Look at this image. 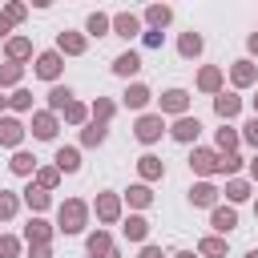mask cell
Returning <instances> with one entry per match:
<instances>
[{
	"mask_svg": "<svg viewBox=\"0 0 258 258\" xmlns=\"http://www.w3.org/2000/svg\"><path fill=\"white\" fill-rule=\"evenodd\" d=\"M177 48H181V56H198V52H202V36H198V32H185Z\"/></svg>",
	"mask_w": 258,
	"mask_h": 258,
	"instance_id": "19",
	"label": "cell"
},
{
	"mask_svg": "<svg viewBox=\"0 0 258 258\" xmlns=\"http://www.w3.org/2000/svg\"><path fill=\"white\" fill-rule=\"evenodd\" d=\"M198 85H202L206 93H214V89L222 85V73H218V69H202V77H198Z\"/></svg>",
	"mask_w": 258,
	"mask_h": 258,
	"instance_id": "25",
	"label": "cell"
},
{
	"mask_svg": "<svg viewBox=\"0 0 258 258\" xmlns=\"http://www.w3.org/2000/svg\"><path fill=\"white\" fill-rule=\"evenodd\" d=\"M250 81H254V64L250 60H238L234 64V85H250Z\"/></svg>",
	"mask_w": 258,
	"mask_h": 258,
	"instance_id": "24",
	"label": "cell"
},
{
	"mask_svg": "<svg viewBox=\"0 0 258 258\" xmlns=\"http://www.w3.org/2000/svg\"><path fill=\"white\" fill-rule=\"evenodd\" d=\"M185 105H189V93L185 89H169L161 97V113H185Z\"/></svg>",
	"mask_w": 258,
	"mask_h": 258,
	"instance_id": "3",
	"label": "cell"
},
{
	"mask_svg": "<svg viewBox=\"0 0 258 258\" xmlns=\"http://www.w3.org/2000/svg\"><path fill=\"white\" fill-rule=\"evenodd\" d=\"M250 52H258V32H254V36H250Z\"/></svg>",
	"mask_w": 258,
	"mask_h": 258,
	"instance_id": "49",
	"label": "cell"
},
{
	"mask_svg": "<svg viewBox=\"0 0 258 258\" xmlns=\"http://www.w3.org/2000/svg\"><path fill=\"white\" fill-rule=\"evenodd\" d=\"M145 230H149V226H145V218H129V222H125V238H129V242H141V238H145Z\"/></svg>",
	"mask_w": 258,
	"mask_h": 258,
	"instance_id": "21",
	"label": "cell"
},
{
	"mask_svg": "<svg viewBox=\"0 0 258 258\" xmlns=\"http://www.w3.org/2000/svg\"><path fill=\"white\" fill-rule=\"evenodd\" d=\"M64 117H69V121H85V105H77V101H73V105L64 109Z\"/></svg>",
	"mask_w": 258,
	"mask_h": 258,
	"instance_id": "43",
	"label": "cell"
},
{
	"mask_svg": "<svg viewBox=\"0 0 258 258\" xmlns=\"http://www.w3.org/2000/svg\"><path fill=\"white\" fill-rule=\"evenodd\" d=\"M12 105H16V109H32V93H28V89L12 93Z\"/></svg>",
	"mask_w": 258,
	"mask_h": 258,
	"instance_id": "39",
	"label": "cell"
},
{
	"mask_svg": "<svg viewBox=\"0 0 258 258\" xmlns=\"http://www.w3.org/2000/svg\"><path fill=\"white\" fill-rule=\"evenodd\" d=\"M137 69H141V56H137V52H121V56L113 60V73H121V77H133Z\"/></svg>",
	"mask_w": 258,
	"mask_h": 258,
	"instance_id": "9",
	"label": "cell"
},
{
	"mask_svg": "<svg viewBox=\"0 0 258 258\" xmlns=\"http://www.w3.org/2000/svg\"><path fill=\"white\" fill-rule=\"evenodd\" d=\"M234 145H238V133L234 129H218V149L222 153H234Z\"/></svg>",
	"mask_w": 258,
	"mask_h": 258,
	"instance_id": "30",
	"label": "cell"
},
{
	"mask_svg": "<svg viewBox=\"0 0 258 258\" xmlns=\"http://www.w3.org/2000/svg\"><path fill=\"white\" fill-rule=\"evenodd\" d=\"M226 198H230V202H246V198H250V185H246V181H230V185H226Z\"/></svg>",
	"mask_w": 258,
	"mask_h": 258,
	"instance_id": "32",
	"label": "cell"
},
{
	"mask_svg": "<svg viewBox=\"0 0 258 258\" xmlns=\"http://www.w3.org/2000/svg\"><path fill=\"white\" fill-rule=\"evenodd\" d=\"M145 101H149V89H145V85H129V93H125V105H129V109H141Z\"/></svg>",
	"mask_w": 258,
	"mask_h": 258,
	"instance_id": "18",
	"label": "cell"
},
{
	"mask_svg": "<svg viewBox=\"0 0 258 258\" xmlns=\"http://www.w3.org/2000/svg\"><path fill=\"white\" fill-rule=\"evenodd\" d=\"M198 129H202V125H198V117H177L173 137H177V141H194V137H198Z\"/></svg>",
	"mask_w": 258,
	"mask_h": 258,
	"instance_id": "10",
	"label": "cell"
},
{
	"mask_svg": "<svg viewBox=\"0 0 258 258\" xmlns=\"http://www.w3.org/2000/svg\"><path fill=\"white\" fill-rule=\"evenodd\" d=\"M12 214H16V198L0 189V218H12Z\"/></svg>",
	"mask_w": 258,
	"mask_h": 258,
	"instance_id": "38",
	"label": "cell"
},
{
	"mask_svg": "<svg viewBox=\"0 0 258 258\" xmlns=\"http://www.w3.org/2000/svg\"><path fill=\"white\" fill-rule=\"evenodd\" d=\"M109 24H113V20H109V16H101V12H93V16H89V32H93V36H105V28H109Z\"/></svg>",
	"mask_w": 258,
	"mask_h": 258,
	"instance_id": "33",
	"label": "cell"
},
{
	"mask_svg": "<svg viewBox=\"0 0 258 258\" xmlns=\"http://www.w3.org/2000/svg\"><path fill=\"white\" fill-rule=\"evenodd\" d=\"M214 198H218V189H214V185H206V181L189 189V202H194V206H214Z\"/></svg>",
	"mask_w": 258,
	"mask_h": 258,
	"instance_id": "17",
	"label": "cell"
},
{
	"mask_svg": "<svg viewBox=\"0 0 258 258\" xmlns=\"http://www.w3.org/2000/svg\"><path fill=\"white\" fill-rule=\"evenodd\" d=\"M4 20H8V24H12V20H24V4H8V8H4Z\"/></svg>",
	"mask_w": 258,
	"mask_h": 258,
	"instance_id": "41",
	"label": "cell"
},
{
	"mask_svg": "<svg viewBox=\"0 0 258 258\" xmlns=\"http://www.w3.org/2000/svg\"><path fill=\"white\" fill-rule=\"evenodd\" d=\"M93 113H97V125H105V121H109V113H113V105H109V101H97V105H93Z\"/></svg>",
	"mask_w": 258,
	"mask_h": 258,
	"instance_id": "40",
	"label": "cell"
},
{
	"mask_svg": "<svg viewBox=\"0 0 258 258\" xmlns=\"http://www.w3.org/2000/svg\"><path fill=\"white\" fill-rule=\"evenodd\" d=\"M0 109H4V97H0Z\"/></svg>",
	"mask_w": 258,
	"mask_h": 258,
	"instance_id": "53",
	"label": "cell"
},
{
	"mask_svg": "<svg viewBox=\"0 0 258 258\" xmlns=\"http://www.w3.org/2000/svg\"><path fill=\"white\" fill-rule=\"evenodd\" d=\"M141 258H161V250H157V246H145V250H141Z\"/></svg>",
	"mask_w": 258,
	"mask_h": 258,
	"instance_id": "46",
	"label": "cell"
},
{
	"mask_svg": "<svg viewBox=\"0 0 258 258\" xmlns=\"http://www.w3.org/2000/svg\"><path fill=\"white\" fill-rule=\"evenodd\" d=\"M189 165H194L198 173H214V169H222V157H218V153H210V149H194Z\"/></svg>",
	"mask_w": 258,
	"mask_h": 258,
	"instance_id": "2",
	"label": "cell"
},
{
	"mask_svg": "<svg viewBox=\"0 0 258 258\" xmlns=\"http://www.w3.org/2000/svg\"><path fill=\"white\" fill-rule=\"evenodd\" d=\"M16 81H20V64H16V60H8V64L0 69V85H16Z\"/></svg>",
	"mask_w": 258,
	"mask_h": 258,
	"instance_id": "34",
	"label": "cell"
},
{
	"mask_svg": "<svg viewBox=\"0 0 258 258\" xmlns=\"http://www.w3.org/2000/svg\"><path fill=\"white\" fill-rule=\"evenodd\" d=\"M32 258H48V246H32Z\"/></svg>",
	"mask_w": 258,
	"mask_h": 258,
	"instance_id": "47",
	"label": "cell"
},
{
	"mask_svg": "<svg viewBox=\"0 0 258 258\" xmlns=\"http://www.w3.org/2000/svg\"><path fill=\"white\" fill-rule=\"evenodd\" d=\"M113 28H117L121 36H133V32H141V20H137L133 12H121V16H113Z\"/></svg>",
	"mask_w": 258,
	"mask_h": 258,
	"instance_id": "11",
	"label": "cell"
},
{
	"mask_svg": "<svg viewBox=\"0 0 258 258\" xmlns=\"http://www.w3.org/2000/svg\"><path fill=\"white\" fill-rule=\"evenodd\" d=\"M198 250H202L206 258H222V254H226V242H222V238H202Z\"/></svg>",
	"mask_w": 258,
	"mask_h": 258,
	"instance_id": "22",
	"label": "cell"
},
{
	"mask_svg": "<svg viewBox=\"0 0 258 258\" xmlns=\"http://www.w3.org/2000/svg\"><path fill=\"white\" fill-rule=\"evenodd\" d=\"M105 141V125H89L85 129V145H101Z\"/></svg>",
	"mask_w": 258,
	"mask_h": 258,
	"instance_id": "35",
	"label": "cell"
},
{
	"mask_svg": "<svg viewBox=\"0 0 258 258\" xmlns=\"http://www.w3.org/2000/svg\"><path fill=\"white\" fill-rule=\"evenodd\" d=\"M141 177H149V181H153V177H161V161H157L153 153H145V157H141Z\"/></svg>",
	"mask_w": 258,
	"mask_h": 258,
	"instance_id": "26",
	"label": "cell"
},
{
	"mask_svg": "<svg viewBox=\"0 0 258 258\" xmlns=\"http://www.w3.org/2000/svg\"><path fill=\"white\" fill-rule=\"evenodd\" d=\"M246 258H258V250H250V254H246Z\"/></svg>",
	"mask_w": 258,
	"mask_h": 258,
	"instance_id": "52",
	"label": "cell"
},
{
	"mask_svg": "<svg viewBox=\"0 0 258 258\" xmlns=\"http://www.w3.org/2000/svg\"><path fill=\"white\" fill-rule=\"evenodd\" d=\"M60 48H64V52H85V40H81L77 32H60Z\"/></svg>",
	"mask_w": 258,
	"mask_h": 258,
	"instance_id": "29",
	"label": "cell"
},
{
	"mask_svg": "<svg viewBox=\"0 0 258 258\" xmlns=\"http://www.w3.org/2000/svg\"><path fill=\"white\" fill-rule=\"evenodd\" d=\"M234 226H238V214H234V210H226V206H218V210H214V230L230 234Z\"/></svg>",
	"mask_w": 258,
	"mask_h": 258,
	"instance_id": "13",
	"label": "cell"
},
{
	"mask_svg": "<svg viewBox=\"0 0 258 258\" xmlns=\"http://www.w3.org/2000/svg\"><path fill=\"white\" fill-rule=\"evenodd\" d=\"M149 198H153V194H149L145 185H133V189H129V202H133V206H149Z\"/></svg>",
	"mask_w": 258,
	"mask_h": 258,
	"instance_id": "36",
	"label": "cell"
},
{
	"mask_svg": "<svg viewBox=\"0 0 258 258\" xmlns=\"http://www.w3.org/2000/svg\"><path fill=\"white\" fill-rule=\"evenodd\" d=\"M32 165H36L32 153H16V157H12V173H32Z\"/></svg>",
	"mask_w": 258,
	"mask_h": 258,
	"instance_id": "31",
	"label": "cell"
},
{
	"mask_svg": "<svg viewBox=\"0 0 258 258\" xmlns=\"http://www.w3.org/2000/svg\"><path fill=\"white\" fill-rule=\"evenodd\" d=\"M28 52H32V44H28L24 36H16V40H8V56H12V60H24Z\"/></svg>",
	"mask_w": 258,
	"mask_h": 258,
	"instance_id": "23",
	"label": "cell"
},
{
	"mask_svg": "<svg viewBox=\"0 0 258 258\" xmlns=\"http://www.w3.org/2000/svg\"><path fill=\"white\" fill-rule=\"evenodd\" d=\"M169 16H173V12H169L165 4H153V8L145 12V20H149V24H169Z\"/></svg>",
	"mask_w": 258,
	"mask_h": 258,
	"instance_id": "28",
	"label": "cell"
},
{
	"mask_svg": "<svg viewBox=\"0 0 258 258\" xmlns=\"http://www.w3.org/2000/svg\"><path fill=\"white\" fill-rule=\"evenodd\" d=\"M32 133H36L40 141H48V137L56 133V117H52V113H36V117H32Z\"/></svg>",
	"mask_w": 258,
	"mask_h": 258,
	"instance_id": "8",
	"label": "cell"
},
{
	"mask_svg": "<svg viewBox=\"0 0 258 258\" xmlns=\"http://www.w3.org/2000/svg\"><path fill=\"white\" fill-rule=\"evenodd\" d=\"M89 254L93 258H117V246L109 242V234H93L89 238Z\"/></svg>",
	"mask_w": 258,
	"mask_h": 258,
	"instance_id": "6",
	"label": "cell"
},
{
	"mask_svg": "<svg viewBox=\"0 0 258 258\" xmlns=\"http://www.w3.org/2000/svg\"><path fill=\"white\" fill-rule=\"evenodd\" d=\"M161 129H165V125H161V117H153V113L137 121V137H141V141H157V137H161Z\"/></svg>",
	"mask_w": 258,
	"mask_h": 258,
	"instance_id": "4",
	"label": "cell"
},
{
	"mask_svg": "<svg viewBox=\"0 0 258 258\" xmlns=\"http://www.w3.org/2000/svg\"><path fill=\"white\" fill-rule=\"evenodd\" d=\"M0 36H8V20L4 16H0Z\"/></svg>",
	"mask_w": 258,
	"mask_h": 258,
	"instance_id": "48",
	"label": "cell"
},
{
	"mask_svg": "<svg viewBox=\"0 0 258 258\" xmlns=\"http://www.w3.org/2000/svg\"><path fill=\"white\" fill-rule=\"evenodd\" d=\"M20 137H24V125L12 121V117H4L0 121V145H20Z\"/></svg>",
	"mask_w": 258,
	"mask_h": 258,
	"instance_id": "5",
	"label": "cell"
},
{
	"mask_svg": "<svg viewBox=\"0 0 258 258\" xmlns=\"http://www.w3.org/2000/svg\"><path fill=\"white\" fill-rule=\"evenodd\" d=\"M254 109H258V97H254Z\"/></svg>",
	"mask_w": 258,
	"mask_h": 258,
	"instance_id": "54",
	"label": "cell"
},
{
	"mask_svg": "<svg viewBox=\"0 0 258 258\" xmlns=\"http://www.w3.org/2000/svg\"><path fill=\"white\" fill-rule=\"evenodd\" d=\"M20 254V242L16 238H0V258H16Z\"/></svg>",
	"mask_w": 258,
	"mask_h": 258,
	"instance_id": "37",
	"label": "cell"
},
{
	"mask_svg": "<svg viewBox=\"0 0 258 258\" xmlns=\"http://www.w3.org/2000/svg\"><path fill=\"white\" fill-rule=\"evenodd\" d=\"M24 198H28V206H32V210H44V206H48V189H40V185H36V189L28 185V189H24Z\"/></svg>",
	"mask_w": 258,
	"mask_h": 258,
	"instance_id": "27",
	"label": "cell"
},
{
	"mask_svg": "<svg viewBox=\"0 0 258 258\" xmlns=\"http://www.w3.org/2000/svg\"><path fill=\"white\" fill-rule=\"evenodd\" d=\"M48 105H52V109H69V105H73V93H69L64 85H56V89L48 93Z\"/></svg>",
	"mask_w": 258,
	"mask_h": 258,
	"instance_id": "20",
	"label": "cell"
},
{
	"mask_svg": "<svg viewBox=\"0 0 258 258\" xmlns=\"http://www.w3.org/2000/svg\"><path fill=\"white\" fill-rule=\"evenodd\" d=\"M250 173H254V177H258V161H254V165H250Z\"/></svg>",
	"mask_w": 258,
	"mask_h": 258,
	"instance_id": "50",
	"label": "cell"
},
{
	"mask_svg": "<svg viewBox=\"0 0 258 258\" xmlns=\"http://www.w3.org/2000/svg\"><path fill=\"white\" fill-rule=\"evenodd\" d=\"M56 73H60V56H56V52H44V56L36 60V77H44V81H56Z\"/></svg>",
	"mask_w": 258,
	"mask_h": 258,
	"instance_id": "7",
	"label": "cell"
},
{
	"mask_svg": "<svg viewBox=\"0 0 258 258\" xmlns=\"http://www.w3.org/2000/svg\"><path fill=\"white\" fill-rule=\"evenodd\" d=\"M24 234H28V242H32V246H44V242H48V234H52V226H48V222H40V218H32V226H28Z\"/></svg>",
	"mask_w": 258,
	"mask_h": 258,
	"instance_id": "14",
	"label": "cell"
},
{
	"mask_svg": "<svg viewBox=\"0 0 258 258\" xmlns=\"http://www.w3.org/2000/svg\"><path fill=\"white\" fill-rule=\"evenodd\" d=\"M56 173L60 169H40V189H52L56 185Z\"/></svg>",
	"mask_w": 258,
	"mask_h": 258,
	"instance_id": "42",
	"label": "cell"
},
{
	"mask_svg": "<svg viewBox=\"0 0 258 258\" xmlns=\"http://www.w3.org/2000/svg\"><path fill=\"white\" fill-rule=\"evenodd\" d=\"M246 141H250V145H258V117L246 125Z\"/></svg>",
	"mask_w": 258,
	"mask_h": 258,
	"instance_id": "45",
	"label": "cell"
},
{
	"mask_svg": "<svg viewBox=\"0 0 258 258\" xmlns=\"http://www.w3.org/2000/svg\"><path fill=\"white\" fill-rule=\"evenodd\" d=\"M77 165H81V153L77 149H56V169L60 173H73Z\"/></svg>",
	"mask_w": 258,
	"mask_h": 258,
	"instance_id": "16",
	"label": "cell"
},
{
	"mask_svg": "<svg viewBox=\"0 0 258 258\" xmlns=\"http://www.w3.org/2000/svg\"><path fill=\"white\" fill-rule=\"evenodd\" d=\"M238 165H242V161H238V157H234V153H226V157H222V173H234V169H238Z\"/></svg>",
	"mask_w": 258,
	"mask_h": 258,
	"instance_id": "44",
	"label": "cell"
},
{
	"mask_svg": "<svg viewBox=\"0 0 258 258\" xmlns=\"http://www.w3.org/2000/svg\"><path fill=\"white\" fill-rule=\"evenodd\" d=\"M97 214H101L105 222H117V214H121L117 198H113V194H101V198H97Z\"/></svg>",
	"mask_w": 258,
	"mask_h": 258,
	"instance_id": "12",
	"label": "cell"
},
{
	"mask_svg": "<svg viewBox=\"0 0 258 258\" xmlns=\"http://www.w3.org/2000/svg\"><path fill=\"white\" fill-rule=\"evenodd\" d=\"M85 226V202H64L60 206V230L64 234H77Z\"/></svg>",
	"mask_w": 258,
	"mask_h": 258,
	"instance_id": "1",
	"label": "cell"
},
{
	"mask_svg": "<svg viewBox=\"0 0 258 258\" xmlns=\"http://www.w3.org/2000/svg\"><path fill=\"white\" fill-rule=\"evenodd\" d=\"M214 109H218V117H234V113L242 109V101H238L234 93H222V97L214 101Z\"/></svg>",
	"mask_w": 258,
	"mask_h": 258,
	"instance_id": "15",
	"label": "cell"
},
{
	"mask_svg": "<svg viewBox=\"0 0 258 258\" xmlns=\"http://www.w3.org/2000/svg\"><path fill=\"white\" fill-rule=\"evenodd\" d=\"M177 258H194V254H189V250H185V254H177Z\"/></svg>",
	"mask_w": 258,
	"mask_h": 258,
	"instance_id": "51",
	"label": "cell"
}]
</instances>
